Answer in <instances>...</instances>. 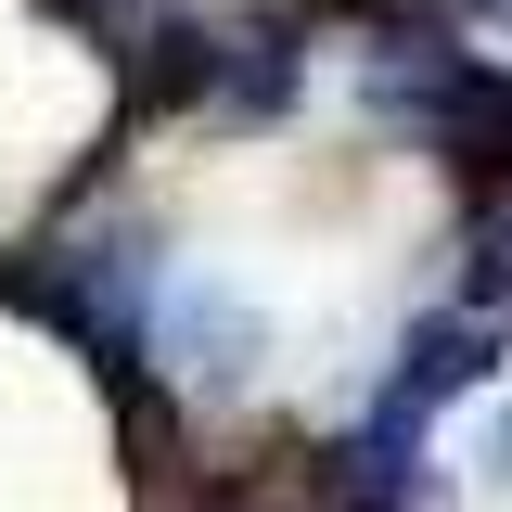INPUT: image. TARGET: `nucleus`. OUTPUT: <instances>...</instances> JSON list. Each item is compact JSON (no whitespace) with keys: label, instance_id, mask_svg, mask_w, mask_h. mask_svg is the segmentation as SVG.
I'll return each mask as SVG.
<instances>
[{"label":"nucleus","instance_id":"f03ea898","mask_svg":"<svg viewBox=\"0 0 512 512\" xmlns=\"http://www.w3.org/2000/svg\"><path fill=\"white\" fill-rule=\"evenodd\" d=\"M154 346H167L192 384H256V359H269V320H256L231 282L167 269V295H154Z\"/></svg>","mask_w":512,"mask_h":512},{"label":"nucleus","instance_id":"f257e3e1","mask_svg":"<svg viewBox=\"0 0 512 512\" xmlns=\"http://www.w3.org/2000/svg\"><path fill=\"white\" fill-rule=\"evenodd\" d=\"M359 103H372V128H410L423 154H448L474 192L512 180V77H500V64H474L461 39H436V26L384 39L372 77H359Z\"/></svg>","mask_w":512,"mask_h":512},{"label":"nucleus","instance_id":"423d86ee","mask_svg":"<svg viewBox=\"0 0 512 512\" xmlns=\"http://www.w3.org/2000/svg\"><path fill=\"white\" fill-rule=\"evenodd\" d=\"M474 13H512V0H474Z\"/></svg>","mask_w":512,"mask_h":512},{"label":"nucleus","instance_id":"20e7f679","mask_svg":"<svg viewBox=\"0 0 512 512\" xmlns=\"http://www.w3.org/2000/svg\"><path fill=\"white\" fill-rule=\"evenodd\" d=\"M52 26H77V39H103V52H128L141 39V0H39Z\"/></svg>","mask_w":512,"mask_h":512},{"label":"nucleus","instance_id":"7ed1b4c3","mask_svg":"<svg viewBox=\"0 0 512 512\" xmlns=\"http://www.w3.org/2000/svg\"><path fill=\"white\" fill-rule=\"evenodd\" d=\"M461 308L512 320V192H487V205H474V282H461Z\"/></svg>","mask_w":512,"mask_h":512},{"label":"nucleus","instance_id":"39448f33","mask_svg":"<svg viewBox=\"0 0 512 512\" xmlns=\"http://www.w3.org/2000/svg\"><path fill=\"white\" fill-rule=\"evenodd\" d=\"M487 474H500V487H512V410H500V423H487Z\"/></svg>","mask_w":512,"mask_h":512}]
</instances>
